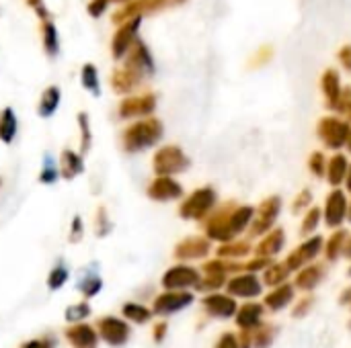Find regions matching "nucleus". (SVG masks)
<instances>
[{"mask_svg": "<svg viewBox=\"0 0 351 348\" xmlns=\"http://www.w3.org/2000/svg\"><path fill=\"white\" fill-rule=\"evenodd\" d=\"M162 137V123L154 117L142 119L138 123H132L123 131V148L128 152H144L158 144Z\"/></svg>", "mask_w": 351, "mask_h": 348, "instance_id": "nucleus-1", "label": "nucleus"}, {"mask_svg": "<svg viewBox=\"0 0 351 348\" xmlns=\"http://www.w3.org/2000/svg\"><path fill=\"white\" fill-rule=\"evenodd\" d=\"M351 125L350 121L341 119V117H335V115H329V117H323L317 125V135L319 139L333 152L341 150L346 144H348V137H350Z\"/></svg>", "mask_w": 351, "mask_h": 348, "instance_id": "nucleus-2", "label": "nucleus"}, {"mask_svg": "<svg viewBox=\"0 0 351 348\" xmlns=\"http://www.w3.org/2000/svg\"><path fill=\"white\" fill-rule=\"evenodd\" d=\"M154 172L160 176H175L189 168V158L179 146H165L154 154Z\"/></svg>", "mask_w": 351, "mask_h": 348, "instance_id": "nucleus-3", "label": "nucleus"}, {"mask_svg": "<svg viewBox=\"0 0 351 348\" xmlns=\"http://www.w3.org/2000/svg\"><path fill=\"white\" fill-rule=\"evenodd\" d=\"M218 195L212 187H202L197 191H193L183 203H181V217L183 219H204L216 205Z\"/></svg>", "mask_w": 351, "mask_h": 348, "instance_id": "nucleus-4", "label": "nucleus"}, {"mask_svg": "<svg viewBox=\"0 0 351 348\" xmlns=\"http://www.w3.org/2000/svg\"><path fill=\"white\" fill-rule=\"evenodd\" d=\"M183 2H187V0H132V2H125V6L121 10L115 12L113 21L115 23H125V21H130L134 16H142V14H150V12L181 6Z\"/></svg>", "mask_w": 351, "mask_h": 348, "instance_id": "nucleus-5", "label": "nucleus"}, {"mask_svg": "<svg viewBox=\"0 0 351 348\" xmlns=\"http://www.w3.org/2000/svg\"><path fill=\"white\" fill-rule=\"evenodd\" d=\"M282 205H284V203H282V199H280L278 195L267 197V199L255 209V215H253V222H251V234H255V236L267 234V232L274 228L276 219L280 217Z\"/></svg>", "mask_w": 351, "mask_h": 348, "instance_id": "nucleus-6", "label": "nucleus"}, {"mask_svg": "<svg viewBox=\"0 0 351 348\" xmlns=\"http://www.w3.org/2000/svg\"><path fill=\"white\" fill-rule=\"evenodd\" d=\"M234 207H237V203H226L210 215V219L206 224V232H208L210 240H218V242H230L232 240L230 215H232Z\"/></svg>", "mask_w": 351, "mask_h": 348, "instance_id": "nucleus-7", "label": "nucleus"}, {"mask_svg": "<svg viewBox=\"0 0 351 348\" xmlns=\"http://www.w3.org/2000/svg\"><path fill=\"white\" fill-rule=\"evenodd\" d=\"M128 53H130V57L125 59V66H123V68L132 70V72L138 74L142 80H144L146 76H152V74H154V59H152V53H150V49L146 47L144 41L136 39V43L130 47Z\"/></svg>", "mask_w": 351, "mask_h": 348, "instance_id": "nucleus-8", "label": "nucleus"}, {"mask_svg": "<svg viewBox=\"0 0 351 348\" xmlns=\"http://www.w3.org/2000/svg\"><path fill=\"white\" fill-rule=\"evenodd\" d=\"M140 23H142V16H134V18L125 21V23L119 27V31L113 35L111 51H113V57H115V59H121V57L130 51V47L136 43Z\"/></svg>", "mask_w": 351, "mask_h": 348, "instance_id": "nucleus-9", "label": "nucleus"}, {"mask_svg": "<svg viewBox=\"0 0 351 348\" xmlns=\"http://www.w3.org/2000/svg\"><path fill=\"white\" fill-rule=\"evenodd\" d=\"M323 217L325 224L329 228H339L346 219H348V197L341 189H333L325 201V209H323Z\"/></svg>", "mask_w": 351, "mask_h": 348, "instance_id": "nucleus-10", "label": "nucleus"}, {"mask_svg": "<svg viewBox=\"0 0 351 348\" xmlns=\"http://www.w3.org/2000/svg\"><path fill=\"white\" fill-rule=\"evenodd\" d=\"M156 109V96L150 94H142V96H130L125 101H121L119 105V117L121 119H132V117H148L152 115Z\"/></svg>", "mask_w": 351, "mask_h": 348, "instance_id": "nucleus-11", "label": "nucleus"}, {"mask_svg": "<svg viewBox=\"0 0 351 348\" xmlns=\"http://www.w3.org/2000/svg\"><path fill=\"white\" fill-rule=\"evenodd\" d=\"M321 248H323V238H319V236L308 238L304 244H300V246H298V248H296V250L286 258V267H288L290 271L302 269L306 263H311L313 258H317V256H319Z\"/></svg>", "mask_w": 351, "mask_h": 348, "instance_id": "nucleus-12", "label": "nucleus"}, {"mask_svg": "<svg viewBox=\"0 0 351 348\" xmlns=\"http://www.w3.org/2000/svg\"><path fill=\"white\" fill-rule=\"evenodd\" d=\"M183 195V187L173 176H156L148 187V197L154 201H175Z\"/></svg>", "mask_w": 351, "mask_h": 348, "instance_id": "nucleus-13", "label": "nucleus"}, {"mask_svg": "<svg viewBox=\"0 0 351 348\" xmlns=\"http://www.w3.org/2000/svg\"><path fill=\"white\" fill-rule=\"evenodd\" d=\"M321 90H323V96L327 101V107L331 111L337 109V103H339V96H341V76L335 68H329L323 72L321 76Z\"/></svg>", "mask_w": 351, "mask_h": 348, "instance_id": "nucleus-14", "label": "nucleus"}, {"mask_svg": "<svg viewBox=\"0 0 351 348\" xmlns=\"http://www.w3.org/2000/svg\"><path fill=\"white\" fill-rule=\"evenodd\" d=\"M197 283H199V275L191 267H175L162 277V285L167 289H185Z\"/></svg>", "mask_w": 351, "mask_h": 348, "instance_id": "nucleus-15", "label": "nucleus"}, {"mask_svg": "<svg viewBox=\"0 0 351 348\" xmlns=\"http://www.w3.org/2000/svg\"><path fill=\"white\" fill-rule=\"evenodd\" d=\"M99 330H101V336H103L109 345H117V347L123 345V343L128 340V334H130L128 326H125L121 320H115V318H105V320H101Z\"/></svg>", "mask_w": 351, "mask_h": 348, "instance_id": "nucleus-16", "label": "nucleus"}, {"mask_svg": "<svg viewBox=\"0 0 351 348\" xmlns=\"http://www.w3.org/2000/svg\"><path fill=\"white\" fill-rule=\"evenodd\" d=\"M348 168H350V160L346 154L341 152H335L329 162H327V180L331 187H339L343 180H346V174H348Z\"/></svg>", "mask_w": 351, "mask_h": 348, "instance_id": "nucleus-17", "label": "nucleus"}, {"mask_svg": "<svg viewBox=\"0 0 351 348\" xmlns=\"http://www.w3.org/2000/svg\"><path fill=\"white\" fill-rule=\"evenodd\" d=\"M284 242H286L284 230H282V228H271V230L265 234V238L259 242V246H257V256H265V258L276 256V254L284 248Z\"/></svg>", "mask_w": 351, "mask_h": 348, "instance_id": "nucleus-18", "label": "nucleus"}, {"mask_svg": "<svg viewBox=\"0 0 351 348\" xmlns=\"http://www.w3.org/2000/svg\"><path fill=\"white\" fill-rule=\"evenodd\" d=\"M191 302H193V297L189 293H165L156 299L154 310H156V314H173V312L183 310Z\"/></svg>", "mask_w": 351, "mask_h": 348, "instance_id": "nucleus-19", "label": "nucleus"}, {"mask_svg": "<svg viewBox=\"0 0 351 348\" xmlns=\"http://www.w3.org/2000/svg\"><path fill=\"white\" fill-rule=\"evenodd\" d=\"M208 252H210V242L206 238H187L177 246L175 256L177 258H204Z\"/></svg>", "mask_w": 351, "mask_h": 348, "instance_id": "nucleus-20", "label": "nucleus"}, {"mask_svg": "<svg viewBox=\"0 0 351 348\" xmlns=\"http://www.w3.org/2000/svg\"><path fill=\"white\" fill-rule=\"evenodd\" d=\"M228 291L239 297H255V295H259L261 285L255 275H241L228 283Z\"/></svg>", "mask_w": 351, "mask_h": 348, "instance_id": "nucleus-21", "label": "nucleus"}, {"mask_svg": "<svg viewBox=\"0 0 351 348\" xmlns=\"http://www.w3.org/2000/svg\"><path fill=\"white\" fill-rule=\"evenodd\" d=\"M16 131H19V121H16L14 111L10 107L2 109V113H0V142L12 144V139L16 137Z\"/></svg>", "mask_w": 351, "mask_h": 348, "instance_id": "nucleus-22", "label": "nucleus"}, {"mask_svg": "<svg viewBox=\"0 0 351 348\" xmlns=\"http://www.w3.org/2000/svg\"><path fill=\"white\" fill-rule=\"evenodd\" d=\"M111 82H113V90H115V92L125 94V92H130L132 88H136V86L142 82V78H140L138 74H134L132 70H128V68H119V70L113 74Z\"/></svg>", "mask_w": 351, "mask_h": 348, "instance_id": "nucleus-23", "label": "nucleus"}, {"mask_svg": "<svg viewBox=\"0 0 351 348\" xmlns=\"http://www.w3.org/2000/svg\"><path fill=\"white\" fill-rule=\"evenodd\" d=\"M82 170H84L82 158H80L76 152H72V150H64V154H62V164H60V174H62L64 178H76Z\"/></svg>", "mask_w": 351, "mask_h": 348, "instance_id": "nucleus-24", "label": "nucleus"}, {"mask_svg": "<svg viewBox=\"0 0 351 348\" xmlns=\"http://www.w3.org/2000/svg\"><path fill=\"white\" fill-rule=\"evenodd\" d=\"M206 308H208L210 314L220 316V318H228V316H232L237 312V304L230 297H226V295H212V297H208L206 299Z\"/></svg>", "mask_w": 351, "mask_h": 348, "instance_id": "nucleus-25", "label": "nucleus"}, {"mask_svg": "<svg viewBox=\"0 0 351 348\" xmlns=\"http://www.w3.org/2000/svg\"><path fill=\"white\" fill-rule=\"evenodd\" d=\"M60 101H62V92H60V88H58V86H49V88H45V92L41 94V101H39V115H41L43 119L51 117V115L58 111Z\"/></svg>", "mask_w": 351, "mask_h": 348, "instance_id": "nucleus-26", "label": "nucleus"}, {"mask_svg": "<svg viewBox=\"0 0 351 348\" xmlns=\"http://www.w3.org/2000/svg\"><path fill=\"white\" fill-rule=\"evenodd\" d=\"M68 338H70V343L76 348H95V345H97V334L88 326H84V324L70 328L68 330Z\"/></svg>", "mask_w": 351, "mask_h": 348, "instance_id": "nucleus-27", "label": "nucleus"}, {"mask_svg": "<svg viewBox=\"0 0 351 348\" xmlns=\"http://www.w3.org/2000/svg\"><path fill=\"white\" fill-rule=\"evenodd\" d=\"M43 47L49 57H56L60 53V35H58L56 25L49 18L43 21Z\"/></svg>", "mask_w": 351, "mask_h": 348, "instance_id": "nucleus-28", "label": "nucleus"}, {"mask_svg": "<svg viewBox=\"0 0 351 348\" xmlns=\"http://www.w3.org/2000/svg\"><path fill=\"white\" fill-rule=\"evenodd\" d=\"M292 297H294V289L290 285H282L265 297V304L271 310H282L284 306H288L292 302Z\"/></svg>", "mask_w": 351, "mask_h": 348, "instance_id": "nucleus-29", "label": "nucleus"}, {"mask_svg": "<svg viewBox=\"0 0 351 348\" xmlns=\"http://www.w3.org/2000/svg\"><path fill=\"white\" fill-rule=\"evenodd\" d=\"M321 277H323V269H321V267H306V269L300 271V275H298V279H296V285H298L300 289L311 291V289L317 287V283L321 281Z\"/></svg>", "mask_w": 351, "mask_h": 348, "instance_id": "nucleus-30", "label": "nucleus"}, {"mask_svg": "<svg viewBox=\"0 0 351 348\" xmlns=\"http://www.w3.org/2000/svg\"><path fill=\"white\" fill-rule=\"evenodd\" d=\"M80 80H82V86H84L90 94H95V96H99V94H101L99 74H97V68H95L93 64H84V66H82Z\"/></svg>", "mask_w": 351, "mask_h": 348, "instance_id": "nucleus-31", "label": "nucleus"}, {"mask_svg": "<svg viewBox=\"0 0 351 348\" xmlns=\"http://www.w3.org/2000/svg\"><path fill=\"white\" fill-rule=\"evenodd\" d=\"M58 178H60V166L56 164V158H53L51 154H45V156H43V166H41L39 180H41L43 185H53Z\"/></svg>", "mask_w": 351, "mask_h": 348, "instance_id": "nucleus-32", "label": "nucleus"}, {"mask_svg": "<svg viewBox=\"0 0 351 348\" xmlns=\"http://www.w3.org/2000/svg\"><path fill=\"white\" fill-rule=\"evenodd\" d=\"M346 242H348V232H346V230H337V232L329 238V242H327V248H325L327 258H329V260H335V258L343 252Z\"/></svg>", "mask_w": 351, "mask_h": 348, "instance_id": "nucleus-33", "label": "nucleus"}, {"mask_svg": "<svg viewBox=\"0 0 351 348\" xmlns=\"http://www.w3.org/2000/svg\"><path fill=\"white\" fill-rule=\"evenodd\" d=\"M321 217H323V211L321 207H311L308 211H304V219H302V226H300V232L302 236H311L317 232L319 224H321Z\"/></svg>", "mask_w": 351, "mask_h": 348, "instance_id": "nucleus-34", "label": "nucleus"}, {"mask_svg": "<svg viewBox=\"0 0 351 348\" xmlns=\"http://www.w3.org/2000/svg\"><path fill=\"white\" fill-rule=\"evenodd\" d=\"M259 316H261V306L257 304H249L239 312V326L241 328H251L259 324Z\"/></svg>", "mask_w": 351, "mask_h": 348, "instance_id": "nucleus-35", "label": "nucleus"}, {"mask_svg": "<svg viewBox=\"0 0 351 348\" xmlns=\"http://www.w3.org/2000/svg\"><path fill=\"white\" fill-rule=\"evenodd\" d=\"M290 275V269L286 267V263H280V265H271L267 271H265V283L267 285H280L288 279Z\"/></svg>", "mask_w": 351, "mask_h": 348, "instance_id": "nucleus-36", "label": "nucleus"}, {"mask_svg": "<svg viewBox=\"0 0 351 348\" xmlns=\"http://www.w3.org/2000/svg\"><path fill=\"white\" fill-rule=\"evenodd\" d=\"M327 162L329 160L325 158L323 152H313L308 156V170H311V174L317 176V178H323L327 174Z\"/></svg>", "mask_w": 351, "mask_h": 348, "instance_id": "nucleus-37", "label": "nucleus"}, {"mask_svg": "<svg viewBox=\"0 0 351 348\" xmlns=\"http://www.w3.org/2000/svg\"><path fill=\"white\" fill-rule=\"evenodd\" d=\"M249 250H251L249 242H232V240H230L226 246H222V248L218 250V254H220V256L239 258V256H245V254H249Z\"/></svg>", "mask_w": 351, "mask_h": 348, "instance_id": "nucleus-38", "label": "nucleus"}, {"mask_svg": "<svg viewBox=\"0 0 351 348\" xmlns=\"http://www.w3.org/2000/svg\"><path fill=\"white\" fill-rule=\"evenodd\" d=\"M123 314H125V318H130L132 322H138V324H142V322H146L150 318V312L144 306H138V304H128L123 308Z\"/></svg>", "mask_w": 351, "mask_h": 348, "instance_id": "nucleus-39", "label": "nucleus"}, {"mask_svg": "<svg viewBox=\"0 0 351 348\" xmlns=\"http://www.w3.org/2000/svg\"><path fill=\"white\" fill-rule=\"evenodd\" d=\"M78 125H80V131H82L80 148H82V152H88L90 142H93V135H90V121H88V115L86 113H80L78 115Z\"/></svg>", "mask_w": 351, "mask_h": 348, "instance_id": "nucleus-40", "label": "nucleus"}, {"mask_svg": "<svg viewBox=\"0 0 351 348\" xmlns=\"http://www.w3.org/2000/svg\"><path fill=\"white\" fill-rule=\"evenodd\" d=\"M101 279H99V275H95V273H88L84 279H82V283H80V289L84 291V295H88V297H93L95 293H99L101 291Z\"/></svg>", "mask_w": 351, "mask_h": 348, "instance_id": "nucleus-41", "label": "nucleus"}, {"mask_svg": "<svg viewBox=\"0 0 351 348\" xmlns=\"http://www.w3.org/2000/svg\"><path fill=\"white\" fill-rule=\"evenodd\" d=\"M311 203H313V193H311V189H304V191H300L298 197L294 199L292 211H294V213H302V211H306V209L311 207Z\"/></svg>", "mask_w": 351, "mask_h": 348, "instance_id": "nucleus-42", "label": "nucleus"}, {"mask_svg": "<svg viewBox=\"0 0 351 348\" xmlns=\"http://www.w3.org/2000/svg\"><path fill=\"white\" fill-rule=\"evenodd\" d=\"M66 279H68V269L60 265V267H56V269L49 273L47 285H49V289H60V287L66 283Z\"/></svg>", "mask_w": 351, "mask_h": 348, "instance_id": "nucleus-43", "label": "nucleus"}, {"mask_svg": "<svg viewBox=\"0 0 351 348\" xmlns=\"http://www.w3.org/2000/svg\"><path fill=\"white\" fill-rule=\"evenodd\" d=\"M90 314V310H88V306H84V304H80V306H72V308H68L66 310V320L68 322H80L82 318H86Z\"/></svg>", "mask_w": 351, "mask_h": 348, "instance_id": "nucleus-44", "label": "nucleus"}, {"mask_svg": "<svg viewBox=\"0 0 351 348\" xmlns=\"http://www.w3.org/2000/svg\"><path fill=\"white\" fill-rule=\"evenodd\" d=\"M351 109V88H343L341 90V96H339V103H337V113H346Z\"/></svg>", "mask_w": 351, "mask_h": 348, "instance_id": "nucleus-45", "label": "nucleus"}, {"mask_svg": "<svg viewBox=\"0 0 351 348\" xmlns=\"http://www.w3.org/2000/svg\"><path fill=\"white\" fill-rule=\"evenodd\" d=\"M109 2H111V0H93V2L88 4V14H90V16H101V14L105 12V8L109 6Z\"/></svg>", "mask_w": 351, "mask_h": 348, "instance_id": "nucleus-46", "label": "nucleus"}, {"mask_svg": "<svg viewBox=\"0 0 351 348\" xmlns=\"http://www.w3.org/2000/svg\"><path fill=\"white\" fill-rule=\"evenodd\" d=\"M337 59L341 64V68H346L348 72H351V45H343L337 53Z\"/></svg>", "mask_w": 351, "mask_h": 348, "instance_id": "nucleus-47", "label": "nucleus"}, {"mask_svg": "<svg viewBox=\"0 0 351 348\" xmlns=\"http://www.w3.org/2000/svg\"><path fill=\"white\" fill-rule=\"evenodd\" d=\"M218 348H239V345H237V338H234L232 334H226V336H222V340L218 343Z\"/></svg>", "mask_w": 351, "mask_h": 348, "instance_id": "nucleus-48", "label": "nucleus"}, {"mask_svg": "<svg viewBox=\"0 0 351 348\" xmlns=\"http://www.w3.org/2000/svg\"><path fill=\"white\" fill-rule=\"evenodd\" d=\"M80 234H82V224H80V217H74V222H72V240L76 242V240L80 238Z\"/></svg>", "mask_w": 351, "mask_h": 348, "instance_id": "nucleus-49", "label": "nucleus"}, {"mask_svg": "<svg viewBox=\"0 0 351 348\" xmlns=\"http://www.w3.org/2000/svg\"><path fill=\"white\" fill-rule=\"evenodd\" d=\"M23 348H47L43 343H39V340H35V343H27Z\"/></svg>", "mask_w": 351, "mask_h": 348, "instance_id": "nucleus-50", "label": "nucleus"}, {"mask_svg": "<svg viewBox=\"0 0 351 348\" xmlns=\"http://www.w3.org/2000/svg\"><path fill=\"white\" fill-rule=\"evenodd\" d=\"M346 187H348V191H351V162H350V168H348V174H346Z\"/></svg>", "mask_w": 351, "mask_h": 348, "instance_id": "nucleus-51", "label": "nucleus"}, {"mask_svg": "<svg viewBox=\"0 0 351 348\" xmlns=\"http://www.w3.org/2000/svg\"><path fill=\"white\" fill-rule=\"evenodd\" d=\"M343 254H346V256H350V258H351V238H348V242H346V248H343Z\"/></svg>", "mask_w": 351, "mask_h": 348, "instance_id": "nucleus-52", "label": "nucleus"}, {"mask_svg": "<svg viewBox=\"0 0 351 348\" xmlns=\"http://www.w3.org/2000/svg\"><path fill=\"white\" fill-rule=\"evenodd\" d=\"M348 219H350L351 224V201H348Z\"/></svg>", "mask_w": 351, "mask_h": 348, "instance_id": "nucleus-53", "label": "nucleus"}, {"mask_svg": "<svg viewBox=\"0 0 351 348\" xmlns=\"http://www.w3.org/2000/svg\"><path fill=\"white\" fill-rule=\"evenodd\" d=\"M346 148H348V150L351 152V131H350V137H348V144H346Z\"/></svg>", "mask_w": 351, "mask_h": 348, "instance_id": "nucleus-54", "label": "nucleus"}, {"mask_svg": "<svg viewBox=\"0 0 351 348\" xmlns=\"http://www.w3.org/2000/svg\"><path fill=\"white\" fill-rule=\"evenodd\" d=\"M348 117H350V121H351V109H350V111H348Z\"/></svg>", "mask_w": 351, "mask_h": 348, "instance_id": "nucleus-55", "label": "nucleus"}, {"mask_svg": "<svg viewBox=\"0 0 351 348\" xmlns=\"http://www.w3.org/2000/svg\"><path fill=\"white\" fill-rule=\"evenodd\" d=\"M115 2H130V0H115Z\"/></svg>", "mask_w": 351, "mask_h": 348, "instance_id": "nucleus-56", "label": "nucleus"}, {"mask_svg": "<svg viewBox=\"0 0 351 348\" xmlns=\"http://www.w3.org/2000/svg\"><path fill=\"white\" fill-rule=\"evenodd\" d=\"M350 275H351V271H350Z\"/></svg>", "mask_w": 351, "mask_h": 348, "instance_id": "nucleus-57", "label": "nucleus"}]
</instances>
